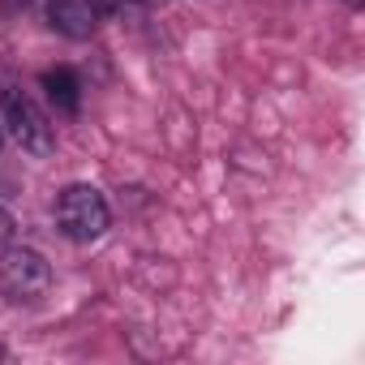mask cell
<instances>
[{
	"instance_id": "8992f818",
	"label": "cell",
	"mask_w": 365,
	"mask_h": 365,
	"mask_svg": "<svg viewBox=\"0 0 365 365\" xmlns=\"http://www.w3.org/2000/svg\"><path fill=\"white\" fill-rule=\"evenodd\" d=\"M91 5H95V14H125L133 0H91Z\"/></svg>"
},
{
	"instance_id": "30bf717a",
	"label": "cell",
	"mask_w": 365,
	"mask_h": 365,
	"mask_svg": "<svg viewBox=\"0 0 365 365\" xmlns=\"http://www.w3.org/2000/svg\"><path fill=\"white\" fill-rule=\"evenodd\" d=\"M348 5H361V0H348Z\"/></svg>"
},
{
	"instance_id": "9c48e42d",
	"label": "cell",
	"mask_w": 365,
	"mask_h": 365,
	"mask_svg": "<svg viewBox=\"0 0 365 365\" xmlns=\"http://www.w3.org/2000/svg\"><path fill=\"white\" fill-rule=\"evenodd\" d=\"M0 142H5V125H0Z\"/></svg>"
},
{
	"instance_id": "7a4b0ae2",
	"label": "cell",
	"mask_w": 365,
	"mask_h": 365,
	"mask_svg": "<svg viewBox=\"0 0 365 365\" xmlns=\"http://www.w3.org/2000/svg\"><path fill=\"white\" fill-rule=\"evenodd\" d=\"M56 224H61V232H65L69 241L91 245V241H99V237L108 232V224H112L108 198H103L95 185H69V190H61V198H56Z\"/></svg>"
},
{
	"instance_id": "52a82bcc",
	"label": "cell",
	"mask_w": 365,
	"mask_h": 365,
	"mask_svg": "<svg viewBox=\"0 0 365 365\" xmlns=\"http://www.w3.org/2000/svg\"><path fill=\"white\" fill-rule=\"evenodd\" d=\"M0 5H5V9H22V5H26V0H0Z\"/></svg>"
},
{
	"instance_id": "277c9868",
	"label": "cell",
	"mask_w": 365,
	"mask_h": 365,
	"mask_svg": "<svg viewBox=\"0 0 365 365\" xmlns=\"http://www.w3.org/2000/svg\"><path fill=\"white\" fill-rule=\"evenodd\" d=\"M48 22L65 39H91L95 26H99V14H95L91 0H52V5H48Z\"/></svg>"
},
{
	"instance_id": "5b68a950",
	"label": "cell",
	"mask_w": 365,
	"mask_h": 365,
	"mask_svg": "<svg viewBox=\"0 0 365 365\" xmlns=\"http://www.w3.org/2000/svg\"><path fill=\"white\" fill-rule=\"evenodd\" d=\"M43 91H48V99H52L61 112H78V103H82V82H78V73L65 69V65L43 73Z\"/></svg>"
},
{
	"instance_id": "6da1fadb",
	"label": "cell",
	"mask_w": 365,
	"mask_h": 365,
	"mask_svg": "<svg viewBox=\"0 0 365 365\" xmlns=\"http://www.w3.org/2000/svg\"><path fill=\"white\" fill-rule=\"evenodd\" d=\"M0 125H5V133L35 159L52 155L56 150V129L48 120V112L9 78H0Z\"/></svg>"
},
{
	"instance_id": "ba28073f",
	"label": "cell",
	"mask_w": 365,
	"mask_h": 365,
	"mask_svg": "<svg viewBox=\"0 0 365 365\" xmlns=\"http://www.w3.org/2000/svg\"><path fill=\"white\" fill-rule=\"evenodd\" d=\"M142 5H163V0H142Z\"/></svg>"
},
{
	"instance_id": "3957f363",
	"label": "cell",
	"mask_w": 365,
	"mask_h": 365,
	"mask_svg": "<svg viewBox=\"0 0 365 365\" xmlns=\"http://www.w3.org/2000/svg\"><path fill=\"white\" fill-rule=\"evenodd\" d=\"M52 288V267L39 250L9 245L0 254V292L9 301H39Z\"/></svg>"
}]
</instances>
